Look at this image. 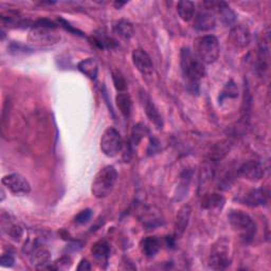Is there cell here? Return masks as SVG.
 Wrapping results in <instances>:
<instances>
[{"instance_id": "13", "label": "cell", "mask_w": 271, "mask_h": 271, "mask_svg": "<svg viewBox=\"0 0 271 271\" xmlns=\"http://www.w3.org/2000/svg\"><path fill=\"white\" fill-rule=\"evenodd\" d=\"M30 260L37 269L45 268L51 261L50 251L41 245H34L30 250Z\"/></svg>"}, {"instance_id": "10", "label": "cell", "mask_w": 271, "mask_h": 271, "mask_svg": "<svg viewBox=\"0 0 271 271\" xmlns=\"http://www.w3.org/2000/svg\"><path fill=\"white\" fill-rule=\"evenodd\" d=\"M238 173L240 176L244 177L245 179L255 182L263 178L264 167L258 161L249 160L239 166Z\"/></svg>"}, {"instance_id": "1", "label": "cell", "mask_w": 271, "mask_h": 271, "mask_svg": "<svg viewBox=\"0 0 271 271\" xmlns=\"http://www.w3.org/2000/svg\"><path fill=\"white\" fill-rule=\"evenodd\" d=\"M60 41L61 36L57 30V26L47 20L36 22L28 35V42L37 48L50 47L58 44Z\"/></svg>"}, {"instance_id": "11", "label": "cell", "mask_w": 271, "mask_h": 271, "mask_svg": "<svg viewBox=\"0 0 271 271\" xmlns=\"http://www.w3.org/2000/svg\"><path fill=\"white\" fill-rule=\"evenodd\" d=\"M230 42L236 49H246L251 42V34L248 28L242 25L233 28L230 33Z\"/></svg>"}, {"instance_id": "20", "label": "cell", "mask_w": 271, "mask_h": 271, "mask_svg": "<svg viewBox=\"0 0 271 271\" xmlns=\"http://www.w3.org/2000/svg\"><path fill=\"white\" fill-rule=\"evenodd\" d=\"M91 252L93 256L100 260H106L110 254L109 244L105 240H99L93 244L91 247Z\"/></svg>"}, {"instance_id": "33", "label": "cell", "mask_w": 271, "mask_h": 271, "mask_svg": "<svg viewBox=\"0 0 271 271\" xmlns=\"http://www.w3.org/2000/svg\"><path fill=\"white\" fill-rule=\"evenodd\" d=\"M125 4H126V3H116V4H115V6H116L117 8H119V9H120L121 7H122V6H124Z\"/></svg>"}, {"instance_id": "29", "label": "cell", "mask_w": 271, "mask_h": 271, "mask_svg": "<svg viewBox=\"0 0 271 271\" xmlns=\"http://www.w3.org/2000/svg\"><path fill=\"white\" fill-rule=\"evenodd\" d=\"M7 233H8V235H10L13 239L15 240H20L21 237L23 236V229L20 227V226H17V225H11L10 227H8L7 229Z\"/></svg>"}, {"instance_id": "23", "label": "cell", "mask_w": 271, "mask_h": 271, "mask_svg": "<svg viewBox=\"0 0 271 271\" xmlns=\"http://www.w3.org/2000/svg\"><path fill=\"white\" fill-rule=\"evenodd\" d=\"M190 214H191V210L189 207H184L179 211V214H178V216H177V221H176V233L178 235L182 234L184 230L186 229V227H188Z\"/></svg>"}, {"instance_id": "21", "label": "cell", "mask_w": 271, "mask_h": 271, "mask_svg": "<svg viewBox=\"0 0 271 271\" xmlns=\"http://www.w3.org/2000/svg\"><path fill=\"white\" fill-rule=\"evenodd\" d=\"M225 199L218 194H211L202 200V208L209 211H216L223 207Z\"/></svg>"}, {"instance_id": "3", "label": "cell", "mask_w": 271, "mask_h": 271, "mask_svg": "<svg viewBox=\"0 0 271 271\" xmlns=\"http://www.w3.org/2000/svg\"><path fill=\"white\" fill-rule=\"evenodd\" d=\"M180 64L182 73L188 80L189 85L193 87L197 86L198 82L204 77V65L196 58V55L189 48L182 49Z\"/></svg>"}, {"instance_id": "28", "label": "cell", "mask_w": 271, "mask_h": 271, "mask_svg": "<svg viewBox=\"0 0 271 271\" xmlns=\"http://www.w3.org/2000/svg\"><path fill=\"white\" fill-rule=\"evenodd\" d=\"M92 217V211L90 209H86L81 211L77 216H76V222L79 225H84V223H87Z\"/></svg>"}, {"instance_id": "2", "label": "cell", "mask_w": 271, "mask_h": 271, "mask_svg": "<svg viewBox=\"0 0 271 271\" xmlns=\"http://www.w3.org/2000/svg\"><path fill=\"white\" fill-rule=\"evenodd\" d=\"M118 179V173L114 166L107 165L100 170L91 185V193L96 198H105L113 192Z\"/></svg>"}, {"instance_id": "24", "label": "cell", "mask_w": 271, "mask_h": 271, "mask_svg": "<svg viewBox=\"0 0 271 271\" xmlns=\"http://www.w3.org/2000/svg\"><path fill=\"white\" fill-rule=\"evenodd\" d=\"M92 42L101 49L113 48V47L115 46V42L111 39H109V37L106 36L104 33H97L93 35Z\"/></svg>"}, {"instance_id": "12", "label": "cell", "mask_w": 271, "mask_h": 271, "mask_svg": "<svg viewBox=\"0 0 271 271\" xmlns=\"http://www.w3.org/2000/svg\"><path fill=\"white\" fill-rule=\"evenodd\" d=\"M140 99H141L142 105H143V108H144V111H145L147 118L157 126V128H159V129L162 128V126H163L162 117L160 114H159V111H158L156 105L154 104V102L152 101L151 97H149L145 91H141V93H140Z\"/></svg>"}, {"instance_id": "19", "label": "cell", "mask_w": 271, "mask_h": 271, "mask_svg": "<svg viewBox=\"0 0 271 271\" xmlns=\"http://www.w3.org/2000/svg\"><path fill=\"white\" fill-rule=\"evenodd\" d=\"M159 249H160V241L157 237L148 236L142 240V251L146 256H155L158 253Z\"/></svg>"}, {"instance_id": "22", "label": "cell", "mask_w": 271, "mask_h": 271, "mask_svg": "<svg viewBox=\"0 0 271 271\" xmlns=\"http://www.w3.org/2000/svg\"><path fill=\"white\" fill-rule=\"evenodd\" d=\"M177 12L182 21L191 22L195 14V6L192 2H179L177 5Z\"/></svg>"}, {"instance_id": "7", "label": "cell", "mask_w": 271, "mask_h": 271, "mask_svg": "<svg viewBox=\"0 0 271 271\" xmlns=\"http://www.w3.org/2000/svg\"><path fill=\"white\" fill-rule=\"evenodd\" d=\"M3 184L14 195H28L31 192V185L21 174L13 173L5 176Z\"/></svg>"}, {"instance_id": "30", "label": "cell", "mask_w": 271, "mask_h": 271, "mask_svg": "<svg viewBox=\"0 0 271 271\" xmlns=\"http://www.w3.org/2000/svg\"><path fill=\"white\" fill-rule=\"evenodd\" d=\"M54 264H55V266L53 267V269H57V270L67 269L71 265V259L68 256H64V257L58 259Z\"/></svg>"}, {"instance_id": "16", "label": "cell", "mask_w": 271, "mask_h": 271, "mask_svg": "<svg viewBox=\"0 0 271 271\" xmlns=\"http://www.w3.org/2000/svg\"><path fill=\"white\" fill-rule=\"evenodd\" d=\"M114 33L118 37H120V39L128 41L134 36L135 29H134V26L129 22L120 21V22H117L114 26Z\"/></svg>"}, {"instance_id": "25", "label": "cell", "mask_w": 271, "mask_h": 271, "mask_svg": "<svg viewBox=\"0 0 271 271\" xmlns=\"http://www.w3.org/2000/svg\"><path fill=\"white\" fill-rule=\"evenodd\" d=\"M237 96H238V89L236 87V84L233 81H230L221 92L220 101L225 98H236Z\"/></svg>"}, {"instance_id": "31", "label": "cell", "mask_w": 271, "mask_h": 271, "mask_svg": "<svg viewBox=\"0 0 271 271\" xmlns=\"http://www.w3.org/2000/svg\"><path fill=\"white\" fill-rule=\"evenodd\" d=\"M2 265L5 267H12L14 265V257L11 254H4L2 256Z\"/></svg>"}, {"instance_id": "15", "label": "cell", "mask_w": 271, "mask_h": 271, "mask_svg": "<svg viewBox=\"0 0 271 271\" xmlns=\"http://www.w3.org/2000/svg\"><path fill=\"white\" fill-rule=\"evenodd\" d=\"M78 69L84 74V76L92 81H95L98 77L99 66L98 63L93 59H86L80 62L78 65Z\"/></svg>"}, {"instance_id": "5", "label": "cell", "mask_w": 271, "mask_h": 271, "mask_svg": "<svg viewBox=\"0 0 271 271\" xmlns=\"http://www.w3.org/2000/svg\"><path fill=\"white\" fill-rule=\"evenodd\" d=\"M195 55L203 65L213 64L219 57V43L216 37L213 35H205L196 40Z\"/></svg>"}, {"instance_id": "17", "label": "cell", "mask_w": 271, "mask_h": 271, "mask_svg": "<svg viewBox=\"0 0 271 271\" xmlns=\"http://www.w3.org/2000/svg\"><path fill=\"white\" fill-rule=\"evenodd\" d=\"M266 194L263 189H256L250 191L245 197V202L249 207H258L266 203Z\"/></svg>"}, {"instance_id": "9", "label": "cell", "mask_w": 271, "mask_h": 271, "mask_svg": "<svg viewBox=\"0 0 271 271\" xmlns=\"http://www.w3.org/2000/svg\"><path fill=\"white\" fill-rule=\"evenodd\" d=\"M133 63L135 67L138 69L140 73H142L143 76H152L154 72V64L152 62V59L149 58V55L142 49H136L134 50L133 54Z\"/></svg>"}, {"instance_id": "27", "label": "cell", "mask_w": 271, "mask_h": 271, "mask_svg": "<svg viewBox=\"0 0 271 271\" xmlns=\"http://www.w3.org/2000/svg\"><path fill=\"white\" fill-rule=\"evenodd\" d=\"M146 132H147V129L145 128V126H143L141 124L135 126V128L133 130V136H132L133 144L137 145L140 141H141V139L145 136Z\"/></svg>"}, {"instance_id": "26", "label": "cell", "mask_w": 271, "mask_h": 271, "mask_svg": "<svg viewBox=\"0 0 271 271\" xmlns=\"http://www.w3.org/2000/svg\"><path fill=\"white\" fill-rule=\"evenodd\" d=\"M113 81L115 84V87L119 91H123L126 89V81L123 77V74L121 73L119 70H114L113 71Z\"/></svg>"}, {"instance_id": "8", "label": "cell", "mask_w": 271, "mask_h": 271, "mask_svg": "<svg viewBox=\"0 0 271 271\" xmlns=\"http://www.w3.org/2000/svg\"><path fill=\"white\" fill-rule=\"evenodd\" d=\"M230 264L231 258L229 255V249L222 244L219 246H215L210 255V267L216 270H222L230 266Z\"/></svg>"}, {"instance_id": "18", "label": "cell", "mask_w": 271, "mask_h": 271, "mask_svg": "<svg viewBox=\"0 0 271 271\" xmlns=\"http://www.w3.org/2000/svg\"><path fill=\"white\" fill-rule=\"evenodd\" d=\"M117 106L120 110V113L123 115L124 118H128L132 113V99H130L129 95L126 92H120L116 97Z\"/></svg>"}, {"instance_id": "32", "label": "cell", "mask_w": 271, "mask_h": 271, "mask_svg": "<svg viewBox=\"0 0 271 271\" xmlns=\"http://www.w3.org/2000/svg\"><path fill=\"white\" fill-rule=\"evenodd\" d=\"M90 269H91V266L88 261L86 259H82L78 267V270H90Z\"/></svg>"}, {"instance_id": "6", "label": "cell", "mask_w": 271, "mask_h": 271, "mask_svg": "<svg viewBox=\"0 0 271 271\" xmlns=\"http://www.w3.org/2000/svg\"><path fill=\"white\" fill-rule=\"evenodd\" d=\"M123 148V139L114 127H108L101 138V149L107 157H116Z\"/></svg>"}, {"instance_id": "14", "label": "cell", "mask_w": 271, "mask_h": 271, "mask_svg": "<svg viewBox=\"0 0 271 271\" xmlns=\"http://www.w3.org/2000/svg\"><path fill=\"white\" fill-rule=\"evenodd\" d=\"M216 26V18L209 12L203 11L196 15L194 20V28L198 31H210Z\"/></svg>"}, {"instance_id": "4", "label": "cell", "mask_w": 271, "mask_h": 271, "mask_svg": "<svg viewBox=\"0 0 271 271\" xmlns=\"http://www.w3.org/2000/svg\"><path fill=\"white\" fill-rule=\"evenodd\" d=\"M229 223L232 229L236 231L245 242L253 240L256 233V225L249 215L242 211H231L229 216Z\"/></svg>"}]
</instances>
